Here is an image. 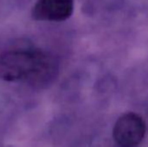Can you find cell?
<instances>
[{
  "label": "cell",
  "mask_w": 148,
  "mask_h": 147,
  "mask_svg": "<svg viewBox=\"0 0 148 147\" xmlns=\"http://www.w3.org/2000/svg\"><path fill=\"white\" fill-rule=\"evenodd\" d=\"M146 131L142 117L134 113H127L115 122L113 137L119 147H136L143 140Z\"/></svg>",
  "instance_id": "obj_2"
},
{
  "label": "cell",
  "mask_w": 148,
  "mask_h": 147,
  "mask_svg": "<svg viewBox=\"0 0 148 147\" xmlns=\"http://www.w3.org/2000/svg\"><path fill=\"white\" fill-rule=\"evenodd\" d=\"M74 0H37L32 9V17L38 21L62 22L71 16Z\"/></svg>",
  "instance_id": "obj_3"
},
{
  "label": "cell",
  "mask_w": 148,
  "mask_h": 147,
  "mask_svg": "<svg viewBox=\"0 0 148 147\" xmlns=\"http://www.w3.org/2000/svg\"><path fill=\"white\" fill-rule=\"evenodd\" d=\"M57 70L54 57L39 49H13L0 55V79L5 81L42 86L51 81Z\"/></svg>",
  "instance_id": "obj_1"
}]
</instances>
